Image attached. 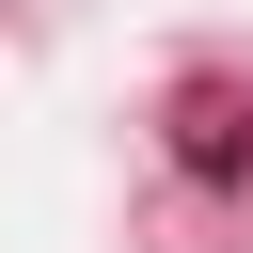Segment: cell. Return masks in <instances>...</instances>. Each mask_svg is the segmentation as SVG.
<instances>
[{
  "instance_id": "6da1fadb",
  "label": "cell",
  "mask_w": 253,
  "mask_h": 253,
  "mask_svg": "<svg viewBox=\"0 0 253 253\" xmlns=\"http://www.w3.org/2000/svg\"><path fill=\"white\" fill-rule=\"evenodd\" d=\"M253 158V126H237V95H190V174H237Z\"/></svg>"
}]
</instances>
